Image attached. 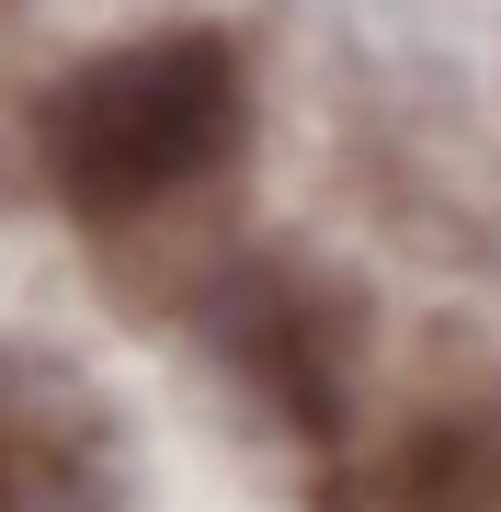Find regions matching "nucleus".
Listing matches in <instances>:
<instances>
[{"label":"nucleus","instance_id":"nucleus-4","mask_svg":"<svg viewBox=\"0 0 501 512\" xmlns=\"http://www.w3.org/2000/svg\"><path fill=\"white\" fill-rule=\"evenodd\" d=\"M80 456H92V433H80V399H69L57 376L0 365V512H69Z\"/></svg>","mask_w":501,"mask_h":512},{"label":"nucleus","instance_id":"nucleus-2","mask_svg":"<svg viewBox=\"0 0 501 512\" xmlns=\"http://www.w3.org/2000/svg\"><path fill=\"white\" fill-rule=\"evenodd\" d=\"M217 330L240 342V365L274 387V410L297 421L308 444L342 433V353H331V330H319V296H308V285L240 274V285H228V308H217Z\"/></svg>","mask_w":501,"mask_h":512},{"label":"nucleus","instance_id":"nucleus-3","mask_svg":"<svg viewBox=\"0 0 501 512\" xmlns=\"http://www.w3.org/2000/svg\"><path fill=\"white\" fill-rule=\"evenodd\" d=\"M331 512H501V421H422L388 467H353Z\"/></svg>","mask_w":501,"mask_h":512},{"label":"nucleus","instance_id":"nucleus-1","mask_svg":"<svg viewBox=\"0 0 501 512\" xmlns=\"http://www.w3.org/2000/svg\"><path fill=\"white\" fill-rule=\"evenodd\" d=\"M35 148L80 217H126L205 183L240 148V57L228 35H149L69 69L35 114Z\"/></svg>","mask_w":501,"mask_h":512}]
</instances>
